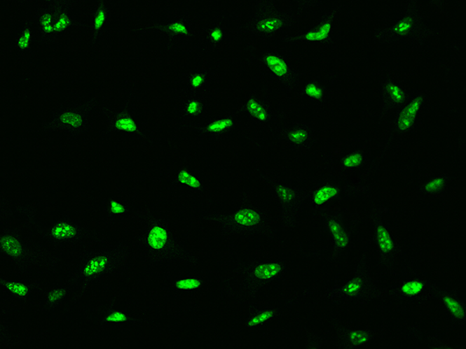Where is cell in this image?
<instances>
[{"label":"cell","mask_w":466,"mask_h":349,"mask_svg":"<svg viewBox=\"0 0 466 349\" xmlns=\"http://www.w3.org/2000/svg\"><path fill=\"white\" fill-rule=\"evenodd\" d=\"M339 194L340 192L338 187L329 186V185L320 187L313 192V206L315 208H320V206L329 201V199L338 197Z\"/></svg>","instance_id":"d6a6232c"},{"label":"cell","mask_w":466,"mask_h":349,"mask_svg":"<svg viewBox=\"0 0 466 349\" xmlns=\"http://www.w3.org/2000/svg\"><path fill=\"white\" fill-rule=\"evenodd\" d=\"M444 301L446 303L447 308L453 315L458 318H462L465 317V311L462 305L458 303L455 299L446 297L444 298Z\"/></svg>","instance_id":"ab89813d"},{"label":"cell","mask_w":466,"mask_h":349,"mask_svg":"<svg viewBox=\"0 0 466 349\" xmlns=\"http://www.w3.org/2000/svg\"><path fill=\"white\" fill-rule=\"evenodd\" d=\"M271 134L275 138L285 142L295 151L309 150L315 144L314 128L307 123L298 124L291 129L273 128Z\"/></svg>","instance_id":"5bb4252c"},{"label":"cell","mask_w":466,"mask_h":349,"mask_svg":"<svg viewBox=\"0 0 466 349\" xmlns=\"http://www.w3.org/2000/svg\"><path fill=\"white\" fill-rule=\"evenodd\" d=\"M34 26L42 44H54L57 41L54 34L53 12L48 3L36 10Z\"/></svg>","instance_id":"ffe728a7"},{"label":"cell","mask_w":466,"mask_h":349,"mask_svg":"<svg viewBox=\"0 0 466 349\" xmlns=\"http://www.w3.org/2000/svg\"><path fill=\"white\" fill-rule=\"evenodd\" d=\"M207 99L205 97L200 95L198 92L193 94L186 98L183 105L182 118L184 122L196 119L202 116L206 109Z\"/></svg>","instance_id":"d4e9b609"},{"label":"cell","mask_w":466,"mask_h":349,"mask_svg":"<svg viewBox=\"0 0 466 349\" xmlns=\"http://www.w3.org/2000/svg\"><path fill=\"white\" fill-rule=\"evenodd\" d=\"M205 281L203 278L196 276H181L174 282V288L177 291L192 292L202 289Z\"/></svg>","instance_id":"1f68e13d"},{"label":"cell","mask_w":466,"mask_h":349,"mask_svg":"<svg viewBox=\"0 0 466 349\" xmlns=\"http://www.w3.org/2000/svg\"><path fill=\"white\" fill-rule=\"evenodd\" d=\"M226 273L222 280V292L229 301L242 304L256 301L260 292L286 273L282 260L233 258L226 261Z\"/></svg>","instance_id":"3957f363"},{"label":"cell","mask_w":466,"mask_h":349,"mask_svg":"<svg viewBox=\"0 0 466 349\" xmlns=\"http://www.w3.org/2000/svg\"><path fill=\"white\" fill-rule=\"evenodd\" d=\"M427 102V97L423 94L412 96L406 104L397 111L394 127L400 135L412 131L417 124L419 113Z\"/></svg>","instance_id":"e0dca14e"},{"label":"cell","mask_w":466,"mask_h":349,"mask_svg":"<svg viewBox=\"0 0 466 349\" xmlns=\"http://www.w3.org/2000/svg\"><path fill=\"white\" fill-rule=\"evenodd\" d=\"M146 320L134 317L126 311L116 308L109 309L107 311L100 324L102 325H141Z\"/></svg>","instance_id":"4316f807"},{"label":"cell","mask_w":466,"mask_h":349,"mask_svg":"<svg viewBox=\"0 0 466 349\" xmlns=\"http://www.w3.org/2000/svg\"><path fill=\"white\" fill-rule=\"evenodd\" d=\"M424 288V284L419 281L409 282L404 285L403 291L407 295L413 296L420 293Z\"/></svg>","instance_id":"60d3db41"},{"label":"cell","mask_w":466,"mask_h":349,"mask_svg":"<svg viewBox=\"0 0 466 349\" xmlns=\"http://www.w3.org/2000/svg\"><path fill=\"white\" fill-rule=\"evenodd\" d=\"M207 39L210 41V44L213 46H217L221 44L225 38V28L224 24L221 21L214 22L207 30Z\"/></svg>","instance_id":"8d00e7d4"},{"label":"cell","mask_w":466,"mask_h":349,"mask_svg":"<svg viewBox=\"0 0 466 349\" xmlns=\"http://www.w3.org/2000/svg\"><path fill=\"white\" fill-rule=\"evenodd\" d=\"M366 160V155L361 150L351 152L344 156L341 162V166L344 170L355 169L362 166Z\"/></svg>","instance_id":"e575fe53"},{"label":"cell","mask_w":466,"mask_h":349,"mask_svg":"<svg viewBox=\"0 0 466 349\" xmlns=\"http://www.w3.org/2000/svg\"><path fill=\"white\" fill-rule=\"evenodd\" d=\"M242 111H245L251 120L257 125H263L270 120L284 116L285 113H274L268 98H260L254 92H251L245 102L240 106Z\"/></svg>","instance_id":"ac0fdd59"},{"label":"cell","mask_w":466,"mask_h":349,"mask_svg":"<svg viewBox=\"0 0 466 349\" xmlns=\"http://www.w3.org/2000/svg\"><path fill=\"white\" fill-rule=\"evenodd\" d=\"M432 5L437 10H441L444 8V3L442 1H432Z\"/></svg>","instance_id":"bcb514c9"},{"label":"cell","mask_w":466,"mask_h":349,"mask_svg":"<svg viewBox=\"0 0 466 349\" xmlns=\"http://www.w3.org/2000/svg\"><path fill=\"white\" fill-rule=\"evenodd\" d=\"M297 4V15L299 17L301 16V14L304 13L306 10L315 8V7L318 6L321 4L319 1H298Z\"/></svg>","instance_id":"ee69618b"},{"label":"cell","mask_w":466,"mask_h":349,"mask_svg":"<svg viewBox=\"0 0 466 349\" xmlns=\"http://www.w3.org/2000/svg\"><path fill=\"white\" fill-rule=\"evenodd\" d=\"M439 35V32L428 24L418 1L408 0L405 5L404 15L391 24L377 27L373 32L372 41L380 45L399 42H411L425 45L429 40Z\"/></svg>","instance_id":"52a82bcc"},{"label":"cell","mask_w":466,"mask_h":349,"mask_svg":"<svg viewBox=\"0 0 466 349\" xmlns=\"http://www.w3.org/2000/svg\"><path fill=\"white\" fill-rule=\"evenodd\" d=\"M1 222H4L6 220L10 219L13 216V208L11 205L8 199H7L4 196H1Z\"/></svg>","instance_id":"b9f144b4"},{"label":"cell","mask_w":466,"mask_h":349,"mask_svg":"<svg viewBox=\"0 0 466 349\" xmlns=\"http://www.w3.org/2000/svg\"><path fill=\"white\" fill-rule=\"evenodd\" d=\"M23 227H4L0 234L1 258L10 261L17 274L38 269L47 273L58 271L61 266L59 256L34 241L24 237Z\"/></svg>","instance_id":"5b68a950"},{"label":"cell","mask_w":466,"mask_h":349,"mask_svg":"<svg viewBox=\"0 0 466 349\" xmlns=\"http://www.w3.org/2000/svg\"><path fill=\"white\" fill-rule=\"evenodd\" d=\"M240 106L228 115L214 118L205 124H193L190 127L200 137L219 139L231 131L235 124L236 117L241 111Z\"/></svg>","instance_id":"d6986e66"},{"label":"cell","mask_w":466,"mask_h":349,"mask_svg":"<svg viewBox=\"0 0 466 349\" xmlns=\"http://www.w3.org/2000/svg\"><path fill=\"white\" fill-rule=\"evenodd\" d=\"M350 339L355 345H363L367 343L369 336L362 332H353L350 334Z\"/></svg>","instance_id":"f6af8a7d"},{"label":"cell","mask_w":466,"mask_h":349,"mask_svg":"<svg viewBox=\"0 0 466 349\" xmlns=\"http://www.w3.org/2000/svg\"><path fill=\"white\" fill-rule=\"evenodd\" d=\"M133 94L131 91L125 102L119 108L114 109L104 105L102 106L107 124V134L125 133L142 141H151L136 121L133 111Z\"/></svg>","instance_id":"7c38bea8"},{"label":"cell","mask_w":466,"mask_h":349,"mask_svg":"<svg viewBox=\"0 0 466 349\" xmlns=\"http://www.w3.org/2000/svg\"><path fill=\"white\" fill-rule=\"evenodd\" d=\"M262 61L263 65L286 91L292 92L297 89L300 74L290 65L284 55L275 50H267L262 56Z\"/></svg>","instance_id":"4fadbf2b"},{"label":"cell","mask_w":466,"mask_h":349,"mask_svg":"<svg viewBox=\"0 0 466 349\" xmlns=\"http://www.w3.org/2000/svg\"><path fill=\"white\" fill-rule=\"evenodd\" d=\"M447 176H441L434 178V180L427 183L424 187V191L429 194L439 193V192L446 186Z\"/></svg>","instance_id":"f35d334b"},{"label":"cell","mask_w":466,"mask_h":349,"mask_svg":"<svg viewBox=\"0 0 466 349\" xmlns=\"http://www.w3.org/2000/svg\"><path fill=\"white\" fill-rule=\"evenodd\" d=\"M209 70L202 69L196 71L191 73L188 77V85L193 94H196L200 89H202L207 82L209 78Z\"/></svg>","instance_id":"d590c367"},{"label":"cell","mask_w":466,"mask_h":349,"mask_svg":"<svg viewBox=\"0 0 466 349\" xmlns=\"http://www.w3.org/2000/svg\"><path fill=\"white\" fill-rule=\"evenodd\" d=\"M327 227L329 234L334 238L336 248L343 249L348 246L350 242L348 235L344 232L341 224L338 220L333 218L328 219Z\"/></svg>","instance_id":"4dcf8cb0"},{"label":"cell","mask_w":466,"mask_h":349,"mask_svg":"<svg viewBox=\"0 0 466 349\" xmlns=\"http://www.w3.org/2000/svg\"><path fill=\"white\" fill-rule=\"evenodd\" d=\"M259 179L267 185L276 199L282 213V226L292 229L298 225V215L306 193L302 190L289 186L266 173L258 175Z\"/></svg>","instance_id":"30bf717a"},{"label":"cell","mask_w":466,"mask_h":349,"mask_svg":"<svg viewBox=\"0 0 466 349\" xmlns=\"http://www.w3.org/2000/svg\"><path fill=\"white\" fill-rule=\"evenodd\" d=\"M14 210L25 218L23 227L30 236L46 239L55 250L83 243L102 244L105 241L102 232L89 229L67 216L52 225L42 227L37 217V206L35 204L16 206Z\"/></svg>","instance_id":"8992f818"},{"label":"cell","mask_w":466,"mask_h":349,"mask_svg":"<svg viewBox=\"0 0 466 349\" xmlns=\"http://www.w3.org/2000/svg\"><path fill=\"white\" fill-rule=\"evenodd\" d=\"M131 248L126 238L119 239L110 248L95 250L84 248L78 255L70 283L81 298L92 285L106 278L123 273L128 267Z\"/></svg>","instance_id":"277c9868"},{"label":"cell","mask_w":466,"mask_h":349,"mask_svg":"<svg viewBox=\"0 0 466 349\" xmlns=\"http://www.w3.org/2000/svg\"><path fill=\"white\" fill-rule=\"evenodd\" d=\"M298 18L296 12L278 9L275 0L256 1L254 13L245 24L238 27V30L241 34L268 40L280 31L295 28Z\"/></svg>","instance_id":"ba28073f"},{"label":"cell","mask_w":466,"mask_h":349,"mask_svg":"<svg viewBox=\"0 0 466 349\" xmlns=\"http://www.w3.org/2000/svg\"><path fill=\"white\" fill-rule=\"evenodd\" d=\"M34 41L32 24L30 20L25 21L14 42L15 48L20 53L29 51Z\"/></svg>","instance_id":"f1b7e54d"},{"label":"cell","mask_w":466,"mask_h":349,"mask_svg":"<svg viewBox=\"0 0 466 349\" xmlns=\"http://www.w3.org/2000/svg\"><path fill=\"white\" fill-rule=\"evenodd\" d=\"M47 3L51 7L54 16V34L56 41H58L60 35L71 28H85L88 29V26L76 20L71 15V11L74 10L76 2L71 0H49Z\"/></svg>","instance_id":"2e32d148"},{"label":"cell","mask_w":466,"mask_h":349,"mask_svg":"<svg viewBox=\"0 0 466 349\" xmlns=\"http://www.w3.org/2000/svg\"><path fill=\"white\" fill-rule=\"evenodd\" d=\"M134 218L138 227L139 244L152 264L181 262L192 267L199 265L198 256L178 239L171 229L168 218L159 210L146 206L136 210Z\"/></svg>","instance_id":"6da1fadb"},{"label":"cell","mask_w":466,"mask_h":349,"mask_svg":"<svg viewBox=\"0 0 466 349\" xmlns=\"http://www.w3.org/2000/svg\"><path fill=\"white\" fill-rule=\"evenodd\" d=\"M376 236L379 250L383 254H390L394 250L395 245L391 235L383 225H377Z\"/></svg>","instance_id":"836d02e7"},{"label":"cell","mask_w":466,"mask_h":349,"mask_svg":"<svg viewBox=\"0 0 466 349\" xmlns=\"http://www.w3.org/2000/svg\"><path fill=\"white\" fill-rule=\"evenodd\" d=\"M240 201L239 208L231 213L214 211L199 220L216 225L220 237L226 241L235 238L263 237L276 242L278 234L274 219L266 209L254 202L247 185L240 190Z\"/></svg>","instance_id":"7a4b0ae2"},{"label":"cell","mask_w":466,"mask_h":349,"mask_svg":"<svg viewBox=\"0 0 466 349\" xmlns=\"http://www.w3.org/2000/svg\"><path fill=\"white\" fill-rule=\"evenodd\" d=\"M412 95L402 85L394 81L391 78H386L382 83L381 87V111H380L379 122L394 111L398 110L406 104Z\"/></svg>","instance_id":"9a60e30c"},{"label":"cell","mask_w":466,"mask_h":349,"mask_svg":"<svg viewBox=\"0 0 466 349\" xmlns=\"http://www.w3.org/2000/svg\"><path fill=\"white\" fill-rule=\"evenodd\" d=\"M348 6L347 3H336L331 10L322 13L317 24L302 33L285 35V44H318L327 47L334 45V24L339 14Z\"/></svg>","instance_id":"8fae6325"},{"label":"cell","mask_w":466,"mask_h":349,"mask_svg":"<svg viewBox=\"0 0 466 349\" xmlns=\"http://www.w3.org/2000/svg\"><path fill=\"white\" fill-rule=\"evenodd\" d=\"M281 315V311L275 306H261L250 303L245 318V327L247 329L268 324L277 320Z\"/></svg>","instance_id":"44dd1931"},{"label":"cell","mask_w":466,"mask_h":349,"mask_svg":"<svg viewBox=\"0 0 466 349\" xmlns=\"http://www.w3.org/2000/svg\"><path fill=\"white\" fill-rule=\"evenodd\" d=\"M97 95L74 106H62L42 124L46 133L60 132L74 138L85 136L92 129L91 116L97 106Z\"/></svg>","instance_id":"9c48e42d"},{"label":"cell","mask_w":466,"mask_h":349,"mask_svg":"<svg viewBox=\"0 0 466 349\" xmlns=\"http://www.w3.org/2000/svg\"><path fill=\"white\" fill-rule=\"evenodd\" d=\"M0 288L21 300H27L43 291V286L39 282L9 280L4 276H0Z\"/></svg>","instance_id":"603a6c76"},{"label":"cell","mask_w":466,"mask_h":349,"mask_svg":"<svg viewBox=\"0 0 466 349\" xmlns=\"http://www.w3.org/2000/svg\"><path fill=\"white\" fill-rule=\"evenodd\" d=\"M111 5L109 2L98 1L93 10L90 27V41L92 45L97 44L106 29L107 20L110 15Z\"/></svg>","instance_id":"cb8c5ba5"},{"label":"cell","mask_w":466,"mask_h":349,"mask_svg":"<svg viewBox=\"0 0 466 349\" xmlns=\"http://www.w3.org/2000/svg\"><path fill=\"white\" fill-rule=\"evenodd\" d=\"M300 95L309 98L320 104H324L327 99V90L321 84L315 80L308 81L301 91Z\"/></svg>","instance_id":"f546056e"},{"label":"cell","mask_w":466,"mask_h":349,"mask_svg":"<svg viewBox=\"0 0 466 349\" xmlns=\"http://www.w3.org/2000/svg\"><path fill=\"white\" fill-rule=\"evenodd\" d=\"M128 205L123 201V199L118 198H113L111 199L109 204V209L107 212V218L112 219L114 218L125 216L128 213Z\"/></svg>","instance_id":"74e56055"},{"label":"cell","mask_w":466,"mask_h":349,"mask_svg":"<svg viewBox=\"0 0 466 349\" xmlns=\"http://www.w3.org/2000/svg\"><path fill=\"white\" fill-rule=\"evenodd\" d=\"M186 19H188L186 17L183 16L172 20L171 22L167 24L154 23L142 27L135 28L133 31L136 33H144L146 31L163 32L167 34L170 38L177 36L189 38L191 36V31L186 24Z\"/></svg>","instance_id":"7402d4cb"},{"label":"cell","mask_w":466,"mask_h":349,"mask_svg":"<svg viewBox=\"0 0 466 349\" xmlns=\"http://www.w3.org/2000/svg\"><path fill=\"white\" fill-rule=\"evenodd\" d=\"M74 289L69 282L50 289L45 297V304L50 309H57L66 302L71 291Z\"/></svg>","instance_id":"484cf974"},{"label":"cell","mask_w":466,"mask_h":349,"mask_svg":"<svg viewBox=\"0 0 466 349\" xmlns=\"http://www.w3.org/2000/svg\"><path fill=\"white\" fill-rule=\"evenodd\" d=\"M362 287V281L360 279H355L349 282L345 287H344L343 291V293L346 294L351 295L357 293V291H359Z\"/></svg>","instance_id":"7bdbcfd3"},{"label":"cell","mask_w":466,"mask_h":349,"mask_svg":"<svg viewBox=\"0 0 466 349\" xmlns=\"http://www.w3.org/2000/svg\"><path fill=\"white\" fill-rule=\"evenodd\" d=\"M173 182L176 185L185 187L197 193H202L204 188V184L199 178L192 173L190 170L184 167H181L173 178Z\"/></svg>","instance_id":"83f0119b"}]
</instances>
